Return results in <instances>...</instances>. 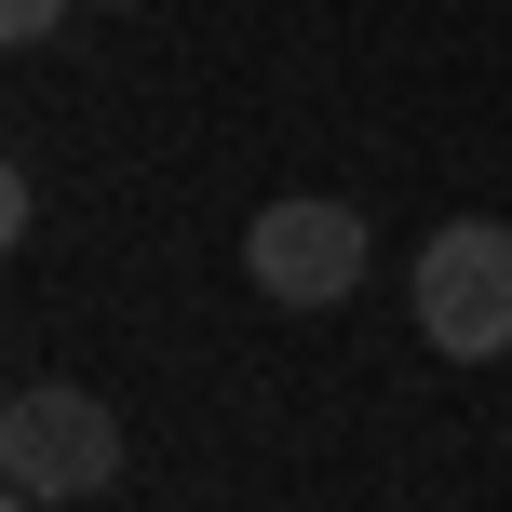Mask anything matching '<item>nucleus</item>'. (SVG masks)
<instances>
[{
	"mask_svg": "<svg viewBox=\"0 0 512 512\" xmlns=\"http://www.w3.org/2000/svg\"><path fill=\"white\" fill-rule=\"evenodd\" d=\"M0 472H14V499H95L122 486V405L81 378H27L14 405H0Z\"/></svg>",
	"mask_w": 512,
	"mask_h": 512,
	"instance_id": "obj_1",
	"label": "nucleus"
},
{
	"mask_svg": "<svg viewBox=\"0 0 512 512\" xmlns=\"http://www.w3.org/2000/svg\"><path fill=\"white\" fill-rule=\"evenodd\" d=\"M364 216L337 203V189H283V203H256V230H243V270H256V297H283V310H337V297H364Z\"/></svg>",
	"mask_w": 512,
	"mask_h": 512,
	"instance_id": "obj_3",
	"label": "nucleus"
},
{
	"mask_svg": "<svg viewBox=\"0 0 512 512\" xmlns=\"http://www.w3.org/2000/svg\"><path fill=\"white\" fill-rule=\"evenodd\" d=\"M405 297H418V337H432L445 364L512 351V230H499V216H445V230L418 243Z\"/></svg>",
	"mask_w": 512,
	"mask_h": 512,
	"instance_id": "obj_2",
	"label": "nucleus"
},
{
	"mask_svg": "<svg viewBox=\"0 0 512 512\" xmlns=\"http://www.w3.org/2000/svg\"><path fill=\"white\" fill-rule=\"evenodd\" d=\"M27 512H41V499H27Z\"/></svg>",
	"mask_w": 512,
	"mask_h": 512,
	"instance_id": "obj_6",
	"label": "nucleus"
},
{
	"mask_svg": "<svg viewBox=\"0 0 512 512\" xmlns=\"http://www.w3.org/2000/svg\"><path fill=\"white\" fill-rule=\"evenodd\" d=\"M54 27H68V0H0V41H14V54H41Z\"/></svg>",
	"mask_w": 512,
	"mask_h": 512,
	"instance_id": "obj_4",
	"label": "nucleus"
},
{
	"mask_svg": "<svg viewBox=\"0 0 512 512\" xmlns=\"http://www.w3.org/2000/svg\"><path fill=\"white\" fill-rule=\"evenodd\" d=\"M108 14H135V0H108Z\"/></svg>",
	"mask_w": 512,
	"mask_h": 512,
	"instance_id": "obj_5",
	"label": "nucleus"
}]
</instances>
